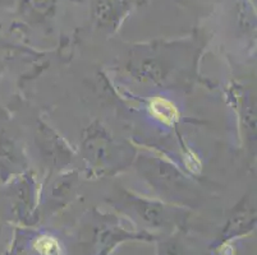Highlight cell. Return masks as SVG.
<instances>
[{
  "instance_id": "cell-1",
  "label": "cell",
  "mask_w": 257,
  "mask_h": 255,
  "mask_svg": "<svg viewBox=\"0 0 257 255\" xmlns=\"http://www.w3.org/2000/svg\"><path fill=\"white\" fill-rule=\"evenodd\" d=\"M153 109L154 111H155V115L158 116L159 119H161L163 121H167V123L173 121V119H174L175 116L174 109H173L168 102L163 101V100H158V101L153 105Z\"/></svg>"
}]
</instances>
